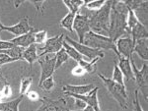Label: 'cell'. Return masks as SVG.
Here are the masks:
<instances>
[{"label": "cell", "mask_w": 148, "mask_h": 111, "mask_svg": "<svg viewBox=\"0 0 148 111\" xmlns=\"http://www.w3.org/2000/svg\"><path fill=\"white\" fill-rule=\"evenodd\" d=\"M128 10L130 8L125 2L112 1L108 37L114 42L126 32V19Z\"/></svg>", "instance_id": "cell-1"}, {"label": "cell", "mask_w": 148, "mask_h": 111, "mask_svg": "<svg viewBox=\"0 0 148 111\" xmlns=\"http://www.w3.org/2000/svg\"><path fill=\"white\" fill-rule=\"evenodd\" d=\"M111 6L112 1L107 0L106 3L101 8L96 11H93L91 14H89L90 28L91 30L98 34L103 32H108L110 29V14H111Z\"/></svg>", "instance_id": "cell-2"}, {"label": "cell", "mask_w": 148, "mask_h": 111, "mask_svg": "<svg viewBox=\"0 0 148 111\" xmlns=\"http://www.w3.org/2000/svg\"><path fill=\"white\" fill-rule=\"evenodd\" d=\"M98 77L102 80L104 86L106 87V89H108L114 99L119 103V105L123 109H128V95L126 93L125 86L116 83L112 79H109L102 74H98Z\"/></svg>", "instance_id": "cell-3"}, {"label": "cell", "mask_w": 148, "mask_h": 111, "mask_svg": "<svg viewBox=\"0 0 148 111\" xmlns=\"http://www.w3.org/2000/svg\"><path fill=\"white\" fill-rule=\"evenodd\" d=\"M82 43L92 47V48H96L99 50H104V49L105 50H112L114 53L119 54L116 47V42L112 41L109 37H106L102 34H98L93 30H90L85 35Z\"/></svg>", "instance_id": "cell-4"}, {"label": "cell", "mask_w": 148, "mask_h": 111, "mask_svg": "<svg viewBox=\"0 0 148 111\" xmlns=\"http://www.w3.org/2000/svg\"><path fill=\"white\" fill-rule=\"evenodd\" d=\"M38 62L40 66V77L38 86H40L44 80L47 78L53 76V73L56 71V53H47L39 55Z\"/></svg>", "instance_id": "cell-5"}, {"label": "cell", "mask_w": 148, "mask_h": 111, "mask_svg": "<svg viewBox=\"0 0 148 111\" xmlns=\"http://www.w3.org/2000/svg\"><path fill=\"white\" fill-rule=\"evenodd\" d=\"M65 41L68 42L69 44H71L76 50L79 52L81 55L84 58L88 59V60H92V59L99 57V58H104V51L103 50H99V49L96 48H92V47L86 45V44L82 43V42L79 41H73L72 39H70L69 37H64Z\"/></svg>", "instance_id": "cell-6"}, {"label": "cell", "mask_w": 148, "mask_h": 111, "mask_svg": "<svg viewBox=\"0 0 148 111\" xmlns=\"http://www.w3.org/2000/svg\"><path fill=\"white\" fill-rule=\"evenodd\" d=\"M73 30L77 34L78 39H79V42H83L85 35L91 30L89 18H88L87 15L80 14V13L76 14L73 23Z\"/></svg>", "instance_id": "cell-7"}, {"label": "cell", "mask_w": 148, "mask_h": 111, "mask_svg": "<svg viewBox=\"0 0 148 111\" xmlns=\"http://www.w3.org/2000/svg\"><path fill=\"white\" fill-rule=\"evenodd\" d=\"M130 64L131 68H132V72H133V77H134L135 83L138 86V88L141 89V91L143 89L146 91L147 89V84H148V78H147V72H148V65L147 63L142 65V67L140 69H138L135 65V62L133 60V57L130 58Z\"/></svg>", "instance_id": "cell-8"}, {"label": "cell", "mask_w": 148, "mask_h": 111, "mask_svg": "<svg viewBox=\"0 0 148 111\" xmlns=\"http://www.w3.org/2000/svg\"><path fill=\"white\" fill-rule=\"evenodd\" d=\"M98 91H99V88L95 87L92 91H90L88 93L86 94H76V93H63L64 95L70 96L73 98H78V99L83 100L86 103V105H91L94 108L95 111L101 110L99 104V99H98Z\"/></svg>", "instance_id": "cell-9"}, {"label": "cell", "mask_w": 148, "mask_h": 111, "mask_svg": "<svg viewBox=\"0 0 148 111\" xmlns=\"http://www.w3.org/2000/svg\"><path fill=\"white\" fill-rule=\"evenodd\" d=\"M135 42L130 37H120L116 41V47L118 50V55H121L126 58H131L133 54Z\"/></svg>", "instance_id": "cell-10"}, {"label": "cell", "mask_w": 148, "mask_h": 111, "mask_svg": "<svg viewBox=\"0 0 148 111\" xmlns=\"http://www.w3.org/2000/svg\"><path fill=\"white\" fill-rule=\"evenodd\" d=\"M64 41V35H58L56 37H49L47 39L46 42H45V45L40 48L42 52L40 53V55L47 53H56L58 50H60L62 48V44Z\"/></svg>", "instance_id": "cell-11"}, {"label": "cell", "mask_w": 148, "mask_h": 111, "mask_svg": "<svg viewBox=\"0 0 148 111\" xmlns=\"http://www.w3.org/2000/svg\"><path fill=\"white\" fill-rule=\"evenodd\" d=\"M32 29H33V27H31L30 23H29V17L28 16H25V17L21 19L16 25L10 26V27H6V26L3 25L1 27V32L6 30V32H11V34H13L14 35H16V37H19V35L27 34V32H30Z\"/></svg>", "instance_id": "cell-12"}, {"label": "cell", "mask_w": 148, "mask_h": 111, "mask_svg": "<svg viewBox=\"0 0 148 111\" xmlns=\"http://www.w3.org/2000/svg\"><path fill=\"white\" fill-rule=\"evenodd\" d=\"M42 101V105L38 108V110H67V103L65 98H58L57 100L51 99L47 97L40 98Z\"/></svg>", "instance_id": "cell-13"}, {"label": "cell", "mask_w": 148, "mask_h": 111, "mask_svg": "<svg viewBox=\"0 0 148 111\" xmlns=\"http://www.w3.org/2000/svg\"><path fill=\"white\" fill-rule=\"evenodd\" d=\"M36 29L33 28L30 32H28L27 34H24L22 35H19V37H16L14 39H10V41L13 42L15 45L21 46V47H26L30 46L31 44L35 43V32H36Z\"/></svg>", "instance_id": "cell-14"}, {"label": "cell", "mask_w": 148, "mask_h": 111, "mask_svg": "<svg viewBox=\"0 0 148 111\" xmlns=\"http://www.w3.org/2000/svg\"><path fill=\"white\" fill-rule=\"evenodd\" d=\"M119 56V67L123 73V77L126 79V81H132L134 80V77H133V72H132V68H131V64H130V58H126L123 57L121 55H118Z\"/></svg>", "instance_id": "cell-15"}, {"label": "cell", "mask_w": 148, "mask_h": 111, "mask_svg": "<svg viewBox=\"0 0 148 111\" xmlns=\"http://www.w3.org/2000/svg\"><path fill=\"white\" fill-rule=\"evenodd\" d=\"M95 88L94 85L88 84V85H66V86L62 87V91L63 93H76V94H86L88 93L90 91H92Z\"/></svg>", "instance_id": "cell-16"}, {"label": "cell", "mask_w": 148, "mask_h": 111, "mask_svg": "<svg viewBox=\"0 0 148 111\" xmlns=\"http://www.w3.org/2000/svg\"><path fill=\"white\" fill-rule=\"evenodd\" d=\"M23 59L29 63V65H30V70L32 71L33 64L39 59V55H38V53H37V46H36V43L31 44L30 46L26 47V48L24 49Z\"/></svg>", "instance_id": "cell-17"}, {"label": "cell", "mask_w": 148, "mask_h": 111, "mask_svg": "<svg viewBox=\"0 0 148 111\" xmlns=\"http://www.w3.org/2000/svg\"><path fill=\"white\" fill-rule=\"evenodd\" d=\"M128 34L131 35L130 37L133 39L134 42L139 41V39H147L148 37V32H147L146 27H145V26L142 24V22H140V21L130 30Z\"/></svg>", "instance_id": "cell-18"}, {"label": "cell", "mask_w": 148, "mask_h": 111, "mask_svg": "<svg viewBox=\"0 0 148 111\" xmlns=\"http://www.w3.org/2000/svg\"><path fill=\"white\" fill-rule=\"evenodd\" d=\"M133 52H135L143 60H148V41L147 39H142L135 41Z\"/></svg>", "instance_id": "cell-19"}, {"label": "cell", "mask_w": 148, "mask_h": 111, "mask_svg": "<svg viewBox=\"0 0 148 111\" xmlns=\"http://www.w3.org/2000/svg\"><path fill=\"white\" fill-rule=\"evenodd\" d=\"M24 94H20V96L16 97L15 99L6 102H0V110L1 111H19V105L22 102Z\"/></svg>", "instance_id": "cell-20"}, {"label": "cell", "mask_w": 148, "mask_h": 111, "mask_svg": "<svg viewBox=\"0 0 148 111\" xmlns=\"http://www.w3.org/2000/svg\"><path fill=\"white\" fill-rule=\"evenodd\" d=\"M76 14L77 13H74V12L69 11L68 13L66 14L62 19H61L60 27L69 30V32H74L73 30V23H74V18H75Z\"/></svg>", "instance_id": "cell-21"}, {"label": "cell", "mask_w": 148, "mask_h": 111, "mask_svg": "<svg viewBox=\"0 0 148 111\" xmlns=\"http://www.w3.org/2000/svg\"><path fill=\"white\" fill-rule=\"evenodd\" d=\"M100 59H101V58L96 57V58L92 59V60H90V61H87V60H85V59H82V60H80L79 62H77V63H78V64H80L83 68H84L86 73L93 74V73L96 72L97 62L100 60Z\"/></svg>", "instance_id": "cell-22"}, {"label": "cell", "mask_w": 148, "mask_h": 111, "mask_svg": "<svg viewBox=\"0 0 148 111\" xmlns=\"http://www.w3.org/2000/svg\"><path fill=\"white\" fill-rule=\"evenodd\" d=\"M62 46H63V48L65 49L66 52H67L69 58H72L73 60L76 61V62H79V61L82 60V59H85L72 45H71V44H69L66 41H63Z\"/></svg>", "instance_id": "cell-23"}, {"label": "cell", "mask_w": 148, "mask_h": 111, "mask_svg": "<svg viewBox=\"0 0 148 111\" xmlns=\"http://www.w3.org/2000/svg\"><path fill=\"white\" fill-rule=\"evenodd\" d=\"M24 47L18 46V45H14L13 47L9 49H5V50H1L0 52L2 53H6L9 56L14 58H17L18 60H24L23 59V51H24Z\"/></svg>", "instance_id": "cell-24"}, {"label": "cell", "mask_w": 148, "mask_h": 111, "mask_svg": "<svg viewBox=\"0 0 148 111\" xmlns=\"http://www.w3.org/2000/svg\"><path fill=\"white\" fill-rule=\"evenodd\" d=\"M139 22V19H138L135 11L130 9L127 14V19H126V32H130V30L134 27L136 24Z\"/></svg>", "instance_id": "cell-25"}, {"label": "cell", "mask_w": 148, "mask_h": 111, "mask_svg": "<svg viewBox=\"0 0 148 111\" xmlns=\"http://www.w3.org/2000/svg\"><path fill=\"white\" fill-rule=\"evenodd\" d=\"M68 59H69L68 54L65 51V49L62 47L60 50H58L56 53V70L58 69L59 67H61Z\"/></svg>", "instance_id": "cell-26"}, {"label": "cell", "mask_w": 148, "mask_h": 111, "mask_svg": "<svg viewBox=\"0 0 148 111\" xmlns=\"http://www.w3.org/2000/svg\"><path fill=\"white\" fill-rule=\"evenodd\" d=\"M114 71H113V76H112V80L114 81L116 83H119V84L123 85V86H125V77H123V73L120 69L118 65V62L114 61Z\"/></svg>", "instance_id": "cell-27"}, {"label": "cell", "mask_w": 148, "mask_h": 111, "mask_svg": "<svg viewBox=\"0 0 148 111\" xmlns=\"http://www.w3.org/2000/svg\"><path fill=\"white\" fill-rule=\"evenodd\" d=\"M32 83H33V77L31 76L23 77L21 79V84H20V94H24L25 95L29 91V89H30V87L32 86Z\"/></svg>", "instance_id": "cell-28"}, {"label": "cell", "mask_w": 148, "mask_h": 111, "mask_svg": "<svg viewBox=\"0 0 148 111\" xmlns=\"http://www.w3.org/2000/svg\"><path fill=\"white\" fill-rule=\"evenodd\" d=\"M54 86H56V83H54L53 76H51V77L47 78L46 80H44L39 88H40L44 91H46V93H49V91H52Z\"/></svg>", "instance_id": "cell-29"}, {"label": "cell", "mask_w": 148, "mask_h": 111, "mask_svg": "<svg viewBox=\"0 0 148 111\" xmlns=\"http://www.w3.org/2000/svg\"><path fill=\"white\" fill-rule=\"evenodd\" d=\"M106 1L107 0H94V1L90 2V3L85 4V8L90 11H96L101 8L106 3Z\"/></svg>", "instance_id": "cell-30"}, {"label": "cell", "mask_w": 148, "mask_h": 111, "mask_svg": "<svg viewBox=\"0 0 148 111\" xmlns=\"http://www.w3.org/2000/svg\"><path fill=\"white\" fill-rule=\"evenodd\" d=\"M47 39V30H36L35 32V43H45Z\"/></svg>", "instance_id": "cell-31"}, {"label": "cell", "mask_w": 148, "mask_h": 111, "mask_svg": "<svg viewBox=\"0 0 148 111\" xmlns=\"http://www.w3.org/2000/svg\"><path fill=\"white\" fill-rule=\"evenodd\" d=\"M16 61H19L17 58L11 57V56H9L8 54L0 52V69H1V67L4 64H8V63L16 62Z\"/></svg>", "instance_id": "cell-32"}, {"label": "cell", "mask_w": 148, "mask_h": 111, "mask_svg": "<svg viewBox=\"0 0 148 111\" xmlns=\"http://www.w3.org/2000/svg\"><path fill=\"white\" fill-rule=\"evenodd\" d=\"M71 74H72L73 76H76V77H81L84 74H86V71L80 64H77L75 67H73L72 71H71Z\"/></svg>", "instance_id": "cell-33"}, {"label": "cell", "mask_w": 148, "mask_h": 111, "mask_svg": "<svg viewBox=\"0 0 148 111\" xmlns=\"http://www.w3.org/2000/svg\"><path fill=\"white\" fill-rule=\"evenodd\" d=\"M29 1L36 7L37 11H40L42 13H44V10H42V4H44L45 1H47V0H29Z\"/></svg>", "instance_id": "cell-34"}, {"label": "cell", "mask_w": 148, "mask_h": 111, "mask_svg": "<svg viewBox=\"0 0 148 111\" xmlns=\"http://www.w3.org/2000/svg\"><path fill=\"white\" fill-rule=\"evenodd\" d=\"M1 93H2V95H3V97H4V99L5 98H8V97H10V96L12 95V89H11V87H10V85H6L5 87H4L3 89H1Z\"/></svg>", "instance_id": "cell-35"}, {"label": "cell", "mask_w": 148, "mask_h": 111, "mask_svg": "<svg viewBox=\"0 0 148 111\" xmlns=\"http://www.w3.org/2000/svg\"><path fill=\"white\" fill-rule=\"evenodd\" d=\"M133 104H134V110L143 111L142 107H141V106H140V103H139V96H138V89H135V91H134V101H133Z\"/></svg>", "instance_id": "cell-36"}, {"label": "cell", "mask_w": 148, "mask_h": 111, "mask_svg": "<svg viewBox=\"0 0 148 111\" xmlns=\"http://www.w3.org/2000/svg\"><path fill=\"white\" fill-rule=\"evenodd\" d=\"M26 95L28 96V98L32 101H38L40 100V94L37 93L36 91H29Z\"/></svg>", "instance_id": "cell-37"}, {"label": "cell", "mask_w": 148, "mask_h": 111, "mask_svg": "<svg viewBox=\"0 0 148 111\" xmlns=\"http://www.w3.org/2000/svg\"><path fill=\"white\" fill-rule=\"evenodd\" d=\"M14 45H15V44L10 41H1V39H0V51L5 50V49H9V48H11V47H13Z\"/></svg>", "instance_id": "cell-38"}, {"label": "cell", "mask_w": 148, "mask_h": 111, "mask_svg": "<svg viewBox=\"0 0 148 111\" xmlns=\"http://www.w3.org/2000/svg\"><path fill=\"white\" fill-rule=\"evenodd\" d=\"M71 4H72L73 8L75 9V11L79 13L80 8L84 5V2H83V0H71Z\"/></svg>", "instance_id": "cell-39"}, {"label": "cell", "mask_w": 148, "mask_h": 111, "mask_svg": "<svg viewBox=\"0 0 148 111\" xmlns=\"http://www.w3.org/2000/svg\"><path fill=\"white\" fill-rule=\"evenodd\" d=\"M8 84H9L8 80H7L6 78L3 76V74H2L1 72H0V91H1V89Z\"/></svg>", "instance_id": "cell-40"}, {"label": "cell", "mask_w": 148, "mask_h": 111, "mask_svg": "<svg viewBox=\"0 0 148 111\" xmlns=\"http://www.w3.org/2000/svg\"><path fill=\"white\" fill-rule=\"evenodd\" d=\"M74 99H75V106L77 108H79V109L82 110L83 108H84L85 106H86V103L83 100L78 99V98H74Z\"/></svg>", "instance_id": "cell-41"}, {"label": "cell", "mask_w": 148, "mask_h": 111, "mask_svg": "<svg viewBox=\"0 0 148 111\" xmlns=\"http://www.w3.org/2000/svg\"><path fill=\"white\" fill-rule=\"evenodd\" d=\"M62 1H63L64 5H65L68 8L69 11H70V12H74V13H77V12L75 11V9L73 8L72 4H71V0H62Z\"/></svg>", "instance_id": "cell-42"}, {"label": "cell", "mask_w": 148, "mask_h": 111, "mask_svg": "<svg viewBox=\"0 0 148 111\" xmlns=\"http://www.w3.org/2000/svg\"><path fill=\"white\" fill-rule=\"evenodd\" d=\"M25 1H27V0H14V7L18 8V7H20Z\"/></svg>", "instance_id": "cell-43"}, {"label": "cell", "mask_w": 148, "mask_h": 111, "mask_svg": "<svg viewBox=\"0 0 148 111\" xmlns=\"http://www.w3.org/2000/svg\"><path fill=\"white\" fill-rule=\"evenodd\" d=\"M92 1H94V0H83V2H84V5H85V4H87V3H90V2H92Z\"/></svg>", "instance_id": "cell-44"}, {"label": "cell", "mask_w": 148, "mask_h": 111, "mask_svg": "<svg viewBox=\"0 0 148 111\" xmlns=\"http://www.w3.org/2000/svg\"><path fill=\"white\" fill-rule=\"evenodd\" d=\"M3 100H4V97H3V95H2L1 91H0V102H2Z\"/></svg>", "instance_id": "cell-45"}, {"label": "cell", "mask_w": 148, "mask_h": 111, "mask_svg": "<svg viewBox=\"0 0 148 111\" xmlns=\"http://www.w3.org/2000/svg\"><path fill=\"white\" fill-rule=\"evenodd\" d=\"M111 1H114V2H125L127 0H111Z\"/></svg>", "instance_id": "cell-46"}, {"label": "cell", "mask_w": 148, "mask_h": 111, "mask_svg": "<svg viewBox=\"0 0 148 111\" xmlns=\"http://www.w3.org/2000/svg\"><path fill=\"white\" fill-rule=\"evenodd\" d=\"M3 26V24L1 23V21H0V32H1V27Z\"/></svg>", "instance_id": "cell-47"}]
</instances>
